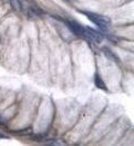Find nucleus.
I'll list each match as a JSON object with an SVG mask.
<instances>
[{
  "instance_id": "f257e3e1",
  "label": "nucleus",
  "mask_w": 134,
  "mask_h": 146,
  "mask_svg": "<svg viewBox=\"0 0 134 146\" xmlns=\"http://www.w3.org/2000/svg\"><path fill=\"white\" fill-rule=\"evenodd\" d=\"M80 12L83 13L91 23L97 25V27H100L101 29H107V28H109L110 26H111V24H112L111 19H110L109 17H107V16L99 15V13H95V12H92V11H84V10H83V11L80 10Z\"/></svg>"
},
{
  "instance_id": "20e7f679",
  "label": "nucleus",
  "mask_w": 134,
  "mask_h": 146,
  "mask_svg": "<svg viewBox=\"0 0 134 146\" xmlns=\"http://www.w3.org/2000/svg\"><path fill=\"white\" fill-rule=\"evenodd\" d=\"M94 85H95V87L99 88V89H102V90H104V92H108V88H107L105 83L103 82L102 77L97 73L94 75Z\"/></svg>"
},
{
  "instance_id": "423d86ee",
  "label": "nucleus",
  "mask_w": 134,
  "mask_h": 146,
  "mask_svg": "<svg viewBox=\"0 0 134 146\" xmlns=\"http://www.w3.org/2000/svg\"><path fill=\"white\" fill-rule=\"evenodd\" d=\"M47 145H65V142L61 141V139H48L46 141Z\"/></svg>"
},
{
  "instance_id": "0eeeda50",
  "label": "nucleus",
  "mask_w": 134,
  "mask_h": 146,
  "mask_svg": "<svg viewBox=\"0 0 134 146\" xmlns=\"http://www.w3.org/2000/svg\"><path fill=\"white\" fill-rule=\"evenodd\" d=\"M0 138H9V136H8V135H5V134H1V133H0Z\"/></svg>"
},
{
  "instance_id": "7ed1b4c3",
  "label": "nucleus",
  "mask_w": 134,
  "mask_h": 146,
  "mask_svg": "<svg viewBox=\"0 0 134 146\" xmlns=\"http://www.w3.org/2000/svg\"><path fill=\"white\" fill-rule=\"evenodd\" d=\"M85 30H86V37L85 39L89 40V41H94V42H101L103 40V34H101L99 30H95L93 28H90V27H85Z\"/></svg>"
},
{
  "instance_id": "39448f33",
  "label": "nucleus",
  "mask_w": 134,
  "mask_h": 146,
  "mask_svg": "<svg viewBox=\"0 0 134 146\" xmlns=\"http://www.w3.org/2000/svg\"><path fill=\"white\" fill-rule=\"evenodd\" d=\"M102 52L105 55L107 58H109V59H111V60H113L114 62H120L119 57H118L111 49L108 48V47H103V48H102Z\"/></svg>"
},
{
  "instance_id": "f03ea898",
  "label": "nucleus",
  "mask_w": 134,
  "mask_h": 146,
  "mask_svg": "<svg viewBox=\"0 0 134 146\" xmlns=\"http://www.w3.org/2000/svg\"><path fill=\"white\" fill-rule=\"evenodd\" d=\"M65 25L70 29V31L73 33L75 36L81 37V38H84L85 39V37H86L85 27H83L82 25H80L75 20H65Z\"/></svg>"
},
{
  "instance_id": "6e6552de",
  "label": "nucleus",
  "mask_w": 134,
  "mask_h": 146,
  "mask_svg": "<svg viewBox=\"0 0 134 146\" xmlns=\"http://www.w3.org/2000/svg\"><path fill=\"white\" fill-rule=\"evenodd\" d=\"M71 1H72V0H71Z\"/></svg>"
}]
</instances>
